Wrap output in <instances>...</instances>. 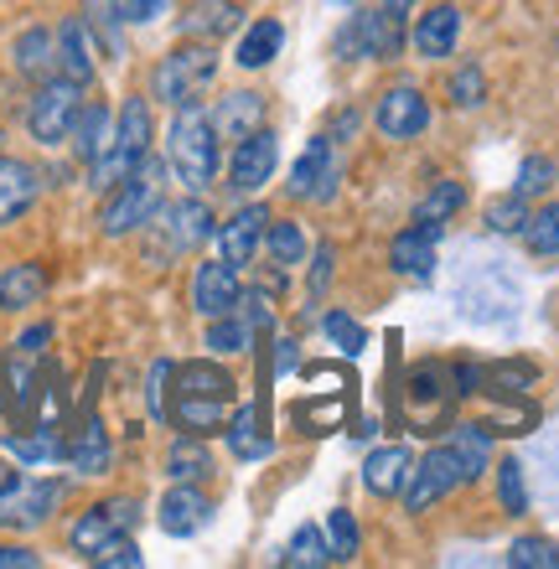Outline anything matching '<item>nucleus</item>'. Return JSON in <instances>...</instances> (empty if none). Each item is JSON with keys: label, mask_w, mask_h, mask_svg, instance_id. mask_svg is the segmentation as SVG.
Returning <instances> with one entry per match:
<instances>
[{"label": "nucleus", "mask_w": 559, "mask_h": 569, "mask_svg": "<svg viewBox=\"0 0 559 569\" xmlns=\"http://www.w3.org/2000/svg\"><path fill=\"white\" fill-rule=\"evenodd\" d=\"M167 383H171V362H151V383H146V405H151V420L156 425H171L167 415Z\"/></svg>", "instance_id": "nucleus-45"}, {"label": "nucleus", "mask_w": 559, "mask_h": 569, "mask_svg": "<svg viewBox=\"0 0 559 569\" xmlns=\"http://www.w3.org/2000/svg\"><path fill=\"white\" fill-rule=\"evenodd\" d=\"M436 254H440V228L436 223H415L389 243V264L399 274H409V280H425V274L436 270Z\"/></svg>", "instance_id": "nucleus-18"}, {"label": "nucleus", "mask_w": 559, "mask_h": 569, "mask_svg": "<svg viewBox=\"0 0 559 569\" xmlns=\"http://www.w3.org/2000/svg\"><path fill=\"white\" fill-rule=\"evenodd\" d=\"M42 559L31 555V549H21V543H0V569H37Z\"/></svg>", "instance_id": "nucleus-50"}, {"label": "nucleus", "mask_w": 559, "mask_h": 569, "mask_svg": "<svg viewBox=\"0 0 559 569\" xmlns=\"http://www.w3.org/2000/svg\"><path fill=\"white\" fill-rule=\"evenodd\" d=\"M167 166L177 171V181H182L187 192H202L218 177V130H212V120L197 104H182L177 120H171Z\"/></svg>", "instance_id": "nucleus-2"}, {"label": "nucleus", "mask_w": 559, "mask_h": 569, "mask_svg": "<svg viewBox=\"0 0 559 569\" xmlns=\"http://www.w3.org/2000/svg\"><path fill=\"white\" fill-rule=\"evenodd\" d=\"M218 78V47L212 42H187L171 47L167 58L156 62L151 73V93L161 99V104L182 109V104H197L202 93H208V83Z\"/></svg>", "instance_id": "nucleus-5"}, {"label": "nucleus", "mask_w": 559, "mask_h": 569, "mask_svg": "<svg viewBox=\"0 0 559 569\" xmlns=\"http://www.w3.org/2000/svg\"><path fill=\"white\" fill-rule=\"evenodd\" d=\"M161 187H167V166L156 156H146L120 187H109V202L99 208V233L104 239H124V233L146 228L156 218V208H161Z\"/></svg>", "instance_id": "nucleus-3"}, {"label": "nucleus", "mask_w": 559, "mask_h": 569, "mask_svg": "<svg viewBox=\"0 0 559 569\" xmlns=\"http://www.w3.org/2000/svg\"><path fill=\"white\" fill-rule=\"evenodd\" d=\"M93 58H99V47H93V37H89V21L68 16V21L58 27V73L89 89V83H93V68H99Z\"/></svg>", "instance_id": "nucleus-20"}, {"label": "nucleus", "mask_w": 559, "mask_h": 569, "mask_svg": "<svg viewBox=\"0 0 559 569\" xmlns=\"http://www.w3.org/2000/svg\"><path fill=\"white\" fill-rule=\"evenodd\" d=\"M280 47H286V27H280L274 16H264V21H254V27L239 37L233 62H239V68H249V73H259V68H270V62L280 58Z\"/></svg>", "instance_id": "nucleus-26"}, {"label": "nucleus", "mask_w": 559, "mask_h": 569, "mask_svg": "<svg viewBox=\"0 0 559 569\" xmlns=\"http://www.w3.org/2000/svg\"><path fill=\"white\" fill-rule=\"evenodd\" d=\"M327 539H332V559L358 555V523H352L348 508H332V518H327Z\"/></svg>", "instance_id": "nucleus-43"}, {"label": "nucleus", "mask_w": 559, "mask_h": 569, "mask_svg": "<svg viewBox=\"0 0 559 569\" xmlns=\"http://www.w3.org/2000/svg\"><path fill=\"white\" fill-rule=\"evenodd\" d=\"M321 331H327L342 352H363V327H358L348 311H327L321 316Z\"/></svg>", "instance_id": "nucleus-44"}, {"label": "nucleus", "mask_w": 559, "mask_h": 569, "mask_svg": "<svg viewBox=\"0 0 559 569\" xmlns=\"http://www.w3.org/2000/svg\"><path fill=\"white\" fill-rule=\"evenodd\" d=\"M58 502H62V481L16 477L11 487L0 492V528H16V533H27V528L47 523Z\"/></svg>", "instance_id": "nucleus-10"}, {"label": "nucleus", "mask_w": 559, "mask_h": 569, "mask_svg": "<svg viewBox=\"0 0 559 569\" xmlns=\"http://www.w3.org/2000/svg\"><path fill=\"white\" fill-rule=\"evenodd\" d=\"M332 280V249H317V270H311V296H321Z\"/></svg>", "instance_id": "nucleus-52"}, {"label": "nucleus", "mask_w": 559, "mask_h": 569, "mask_svg": "<svg viewBox=\"0 0 559 569\" xmlns=\"http://www.w3.org/2000/svg\"><path fill=\"white\" fill-rule=\"evenodd\" d=\"M47 342H52V327H31V331H21V337H16V352H21V358H37Z\"/></svg>", "instance_id": "nucleus-51"}, {"label": "nucleus", "mask_w": 559, "mask_h": 569, "mask_svg": "<svg viewBox=\"0 0 559 569\" xmlns=\"http://www.w3.org/2000/svg\"><path fill=\"white\" fill-rule=\"evenodd\" d=\"M264 249H270L274 264H301V259H306V233H301V223H290V218H274V223L264 228Z\"/></svg>", "instance_id": "nucleus-37"}, {"label": "nucleus", "mask_w": 559, "mask_h": 569, "mask_svg": "<svg viewBox=\"0 0 559 569\" xmlns=\"http://www.w3.org/2000/svg\"><path fill=\"white\" fill-rule=\"evenodd\" d=\"M337 171H332V140L327 136H317L311 140V146L301 150V161H296V171H290V197H327L332 192V187H327V181H332Z\"/></svg>", "instance_id": "nucleus-24"}, {"label": "nucleus", "mask_w": 559, "mask_h": 569, "mask_svg": "<svg viewBox=\"0 0 559 569\" xmlns=\"http://www.w3.org/2000/svg\"><path fill=\"white\" fill-rule=\"evenodd\" d=\"M456 42H461V6H430L415 27V52L420 58H451Z\"/></svg>", "instance_id": "nucleus-21"}, {"label": "nucleus", "mask_w": 559, "mask_h": 569, "mask_svg": "<svg viewBox=\"0 0 559 569\" xmlns=\"http://www.w3.org/2000/svg\"><path fill=\"white\" fill-rule=\"evenodd\" d=\"M78 114H83V83L52 73L37 83V93H31L27 130H31V140H42V146H62V140L73 136Z\"/></svg>", "instance_id": "nucleus-6"}, {"label": "nucleus", "mask_w": 559, "mask_h": 569, "mask_svg": "<svg viewBox=\"0 0 559 569\" xmlns=\"http://www.w3.org/2000/svg\"><path fill=\"white\" fill-rule=\"evenodd\" d=\"M212 471V456L208 446H202V435H182L177 446L167 450V477L171 481H197Z\"/></svg>", "instance_id": "nucleus-35"}, {"label": "nucleus", "mask_w": 559, "mask_h": 569, "mask_svg": "<svg viewBox=\"0 0 559 569\" xmlns=\"http://www.w3.org/2000/svg\"><path fill=\"white\" fill-rule=\"evenodd\" d=\"M0 450H6L11 461H21V466H47V461H58L62 456V440L52 435V425H37L31 435H6Z\"/></svg>", "instance_id": "nucleus-31"}, {"label": "nucleus", "mask_w": 559, "mask_h": 569, "mask_svg": "<svg viewBox=\"0 0 559 569\" xmlns=\"http://www.w3.org/2000/svg\"><path fill=\"white\" fill-rule=\"evenodd\" d=\"M290 358H296V352H290V342H280V352H274V358H270V378H274V373H286V368H290Z\"/></svg>", "instance_id": "nucleus-53"}, {"label": "nucleus", "mask_w": 559, "mask_h": 569, "mask_svg": "<svg viewBox=\"0 0 559 569\" xmlns=\"http://www.w3.org/2000/svg\"><path fill=\"white\" fill-rule=\"evenodd\" d=\"M249 337H254V327H249V321H243L239 311L212 316V327H208V347L218 352V358H233V352H243V347H249Z\"/></svg>", "instance_id": "nucleus-38"}, {"label": "nucleus", "mask_w": 559, "mask_h": 569, "mask_svg": "<svg viewBox=\"0 0 559 569\" xmlns=\"http://www.w3.org/2000/svg\"><path fill=\"white\" fill-rule=\"evenodd\" d=\"M233 311H239L254 331H270V327H274V306H270V296H264V290H243Z\"/></svg>", "instance_id": "nucleus-46"}, {"label": "nucleus", "mask_w": 559, "mask_h": 569, "mask_svg": "<svg viewBox=\"0 0 559 569\" xmlns=\"http://www.w3.org/2000/svg\"><path fill=\"white\" fill-rule=\"evenodd\" d=\"M446 446H451L456 466H461V481H477L487 471V461H492V435H487V425H456Z\"/></svg>", "instance_id": "nucleus-29"}, {"label": "nucleus", "mask_w": 559, "mask_h": 569, "mask_svg": "<svg viewBox=\"0 0 559 569\" xmlns=\"http://www.w3.org/2000/svg\"><path fill=\"white\" fill-rule=\"evenodd\" d=\"M508 565L513 569H559V543L529 533V539H518L513 549H508Z\"/></svg>", "instance_id": "nucleus-40"}, {"label": "nucleus", "mask_w": 559, "mask_h": 569, "mask_svg": "<svg viewBox=\"0 0 559 569\" xmlns=\"http://www.w3.org/2000/svg\"><path fill=\"white\" fill-rule=\"evenodd\" d=\"M451 368H440V362H420L415 373H409V389L405 399H399V409H405V420L415 425L420 435H436L440 420H446V409H451L456 389Z\"/></svg>", "instance_id": "nucleus-9"}, {"label": "nucleus", "mask_w": 559, "mask_h": 569, "mask_svg": "<svg viewBox=\"0 0 559 569\" xmlns=\"http://www.w3.org/2000/svg\"><path fill=\"white\" fill-rule=\"evenodd\" d=\"M146 228L156 233L151 259H177L212 239V212L202 197H182V202H171V208H156V218Z\"/></svg>", "instance_id": "nucleus-7"}, {"label": "nucleus", "mask_w": 559, "mask_h": 569, "mask_svg": "<svg viewBox=\"0 0 559 569\" xmlns=\"http://www.w3.org/2000/svg\"><path fill=\"white\" fill-rule=\"evenodd\" d=\"M156 523H161V533H171V539H192V533H202V528L212 523V497L197 492L192 481H177V487L161 497Z\"/></svg>", "instance_id": "nucleus-14"}, {"label": "nucleus", "mask_w": 559, "mask_h": 569, "mask_svg": "<svg viewBox=\"0 0 559 569\" xmlns=\"http://www.w3.org/2000/svg\"><path fill=\"white\" fill-rule=\"evenodd\" d=\"M243 284H239V270L233 264H223V259H212V264H197L192 274V311L197 316H228L233 306H239Z\"/></svg>", "instance_id": "nucleus-16"}, {"label": "nucleus", "mask_w": 559, "mask_h": 569, "mask_svg": "<svg viewBox=\"0 0 559 569\" xmlns=\"http://www.w3.org/2000/svg\"><path fill=\"white\" fill-rule=\"evenodd\" d=\"M171 6H177V0H120L124 21H136V27H151V21H161Z\"/></svg>", "instance_id": "nucleus-49"}, {"label": "nucleus", "mask_w": 559, "mask_h": 569, "mask_svg": "<svg viewBox=\"0 0 559 569\" xmlns=\"http://www.w3.org/2000/svg\"><path fill=\"white\" fill-rule=\"evenodd\" d=\"M16 73L37 78V83L58 73V31L31 27L27 37H16Z\"/></svg>", "instance_id": "nucleus-27"}, {"label": "nucleus", "mask_w": 559, "mask_h": 569, "mask_svg": "<svg viewBox=\"0 0 559 569\" xmlns=\"http://www.w3.org/2000/svg\"><path fill=\"white\" fill-rule=\"evenodd\" d=\"M151 136H156L151 104H146V99H124L120 114H114V140H109V150L93 161V187H99V192L120 187V181L151 156Z\"/></svg>", "instance_id": "nucleus-4"}, {"label": "nucleus", "mask_w": 559, "mask_h": 569, "mask_svg": "<svg viewBox=\"0 0 559 569\" xmlns=\"http://www.w3.org/2000/svg\"><path fill=\"white\" fill-rule=\"evenodd\" d=\"M409 6H415V0H383V16H389V21H405Z\"/></svg>", "instance_id": "nucleus-54"}, {"label": "nucleus", "mask_w": 559, "mask_h": 569, "mask_svg": "<svg viewBox=\"0 0 559 569\" xmlns=\"http://www.w3.org/2000/svg\"><path fill=\"white\" fill-rule=\"evenodd\" d=\"M239 6L233 0H192L182 11V21H177V31H182L187 42H218V37H228V31L239 27Z\"/></svg>", "instance_id": "nucleus-22"}, {"label": "nucleus", "mask_w": 559, "mask_h": 569, "mask_svg": "<svg viewBox=\"0 0 559 569\" xmlns=\"http://www.w3.org/2000/svg\"><path fill=\"white\" fill-rule=\"evenodd\" d=\"M274 166H280V136L259 124L254 136H243L239 146H233V161H228V187H233V192H259V187L274 177Z\"/></svg>", "instance_id": "nucleus-13"}, {"label": "nucleus", "mask_w": 559, "mask_h": 569, "mask_svg": "<svg viewBox=\"0 0 559 569\" xmlns=\"http://www.w3.org/2000/svg\"><path fill=\"white\" fill-rule=\"evenodd\" d=\"M136 523H140V502H136V497H109V502H93V508L83 512L73 528H68V543H73V555H83L93 565V559L104 555L114 539L136 533Z\"/></svg>", "instance_id": "nucleus-8"}, {"label": "nucleus", "mask_w": 559, "mask_h": 569, "mask_svg": "<svg viewBox=\"0 0 559 569\" xmlns=\"http://www.w3.org/2000/svg\"><path fill=\"white\" fill-rule=\"evenodd\" d=\"M42 192V177L31 161H16V156H0V228L27 218L31 202Z\"/></svg>", "instance_id": "nucleus-17"}, {"label": "nucleus", "mask_w": 559, "mask_h": 569, "mask_svg": "<svg viewBox=\"0 0 559 569\" xmlns=\"http://www.w3.org/2000/svg\"><path fill=\"white\" fill-rule=\"evenodd\" d=\"M523 243H529V254H539V259L559 254V202H545L539 212H529V223H523Z\"/></svg>", "instance_id": "nucleus-36"}, {"label": "nucleus", "mask_w": 559, "mask_h": 569, "mask_svg": "<svg viewBox=\"0 0 559 569\" xmlns=\"http://www.w3.org/2000/svg\"><path fill=\"white\" fill-rule=\"evenodd\" d=\"M171 425L187 435H208L228 425V405H233V378L218 368V362H187V368H171Z\"/></svg>", "instance_id": "nucleus-1"}, {"label": "nucleus", "mask_w": 559, "mask_h": 569, "mask_svg": "<svg viewBox=\"0 0 559 569\" xmlns=\"http://www.w3.org/2000/svg\"><path fill=\"white\" fill-rule=\"evenodd\" d=\"M523 223H529V197L513 192L487 208V228H492V233H523Z\"/></svg>", "instance_id": "nucleus-41"}, {"label": "nucleus", "mask_w": 559, "mask_h": 569, "mask_svg": "<svg viewBox=\"0 0 559 569\" xmlns=\"http://www.w3.org/2000/svg\"><path fill=\"white\" fill-rule=\"evenodd\" d=\"M286 569H317V565H332V539H327V528L306 523L296 528V539L286 543V559H280Z\"/></svg>", "instance_id": "nucleus-32"}, {"label": "nucleus", "mask_w": 559, "mask_h": 569, "mask_svg": "<svg viewBox=\"0 0 559 569\" xmlns=\"http://www.w3.org/2000/svg\"><path fill=\"white\" fill-rule=\"evenodd\" d=\"M498 497H502V512H513V518L529 512V477H523V461H513V456L498 466Z\"/></svg>", "instance_id": "nucleus-39"}, {"label": "nucleus", "mask_w": 559, "mask_h": 569, "mask_svg": "<svg viewBox=\"0 0 559 569\" xmlns=\"http://www.w3.org/2000/svg\"><path fill=\"white\" fill-rule=\"evenodd\" d=\"M409 471H415V456H409L405 446H383L368 456L363 466V487L373 497H399L409 487Z\"/></svg>", "instance_id": "nucleus-23"}, {"label": "nucleus", "mask_w": 559, "mask_h": 569, "mask_svg": "<svg viewBox=\"0 0 559 569\" xmlns=\"http://www.w3.org/2000/svg\"><path fill=\"white\" fill-rule=\"evenodd\" d=\"M73 150L83 156V161H99L109 150V140H114V114H109L104 104H83V114H78V124H73Z\"/></svg>", "instance_id": "nucleus-30"}, {"label": "nucleus", "mask_w": 559, "mask_h": 569, "mask_svg": "<svg viewBox=\"0 0 559 569\" xmlns=\"http://www.w3.org/2000/svg\"><path fill=\"white\" fill-rule=\"evenodd\" d=\"M47 296V270L42 264H11V270H0V311H27L37 300Z\"/></svg>", "instance_id": "nucleus-28"}, {"label": "nucleus", "mask_w": 559, "mask_h": 569, "mask_svg": "<svg viewBox=\"0 0 559 569\" xmlns=\"http://www.w3.org/2000/svg\"><path fill=\"white\" fill-rule=\"evenodd\" d=\"M62 456H68V466H73V471H83V477H99V471H109V461H114L109 430L99 420H83L73 440L62 446Z\"/></svg>", "instance_id": "nucleus-25"}, {"label": "nucleus", "mask_w": 559, "mask_h": 569, "mask_svg": "<svg viewBox=\"0 0 559 569\" xmlns=\"http://www.w3.org/2000/svg\"><path fill=\"white\" fill-rule=\"evenodd\" d=\"M482 93H487L482 68H461V73L451 78V99H456L461 109H477V104H482Z\"/></svg>", "instance_id": "nucleus-47"}, {"label": "nucleus", "mask_w": 559, "mask_h": 569, "mask_svg": "<svg viewBox=\"0 0 559 569\" xmlns=\"http://www.w3.org/2000/svg\"><path fill=\"white\" fill-rule=\"evenodd\" d=\"M264 228H270V208H264V202H249V208L233 212V218L218 228V254H223V264L243 270V264L259 254V243H264Z\"/></svg>", "instance_id": "nucleus-15"}, {"label": "nucleus", "mask_w": 559, "mask_h": 569, "mask_svg": "<svg viewBox=\"0 0 559 569\" xmlns=\"http://www.w3.org/2000/svg\"><path fill=\"white\" fill-rule=\"evenodd\" d=\"M93 565H99V569H140V565H146V559H140L136 539L124 533V539H114V543H109V549H104V555H99V559H93Z\"/></svg>", "instance_id": "nucleus-48"}, {"label": "nucleus", "mask_w": 559, "mask_h": 569, "mask_svg": "<svg viewBox=\"0 0 559 569\" xmlns=\"http://www.w3.org/2000/svg\"><path fill=\"white\" fill-rule=\"evenodd\" d=\"M373 124L383 140H415L425 136V124H430V99H425L415 83H393L373 109Z\"/></svg>", "instance_id": "nucleus-12"}, {"label": "nucleus", "mask_w": 559, "mask_h": 569, "mask_svg": "<svg viewBox=\"0 0 559 569\" xmlns=\"http://www.w3.org/2000/svg\"><path fill=\"white\" fill-rule=\"evenodd\" d=\"M555 187V161L549 156H529V161L518 166V181H513V192L518 197H539Z\"/></svg>", "instance_id": "nucleus-42"}, {"label": "nucleus", "mask_w": 559, "mask_h": 569, "mask_svg": "<svg viewBox=\"0 0 559 569\" xmlns=\"http://www.w3.org/2000/svg\"><path fill=\"white\" fill-rule=\"evenodd\" d=\"M208 120H212V130H218V140H243V136H254L259 124H264V93H254V89L223 93Z\"/></svg>", "instance_id": "nucleus-19"}, {"label": "nucleus", "mask_w": 559, "mask_h": 569, "mask_svg": "<svg viewBox=\"0 0 559 569\" xmlns=\"http://www.w3.org/2000/svg\"><path fill=\"white\" fill-rule=\"evenodd\" d=\"M456 487H461V466H456L451 446H436V450H425L420 466L409 471L405 502H409V512H425V508H436V502H446Z\"/></svg>", "instance_id": "nucleus-11"}, {"label": "nucleus", "mask_w": 559, "mask_h": 569, "mask_svg": "<svg viewBox=\"0 0 559 569\" xmlns=\"http://www.w3.org/2000/svg\"><path fill=\"white\" fill-rule=\"evenodd\" d=\"M467 208V187L461 181H436L430 192L415 202V223H446V218H456V212Z\"/></svg>", "instance_id": "nucleus-34"}, {"label": "nucleus", "mask_w": 559, "mask_h": 569, "mask_svg": "<svg viewBox=\"0 0 559 569\" xmlns=\"http://www.w3.org/2000/svg\"><path fill=\"white\" fill-rule=\"evenodd\" d=\"M223 430H228V450H233V456H243V461H254V456H264V450L274 446L270 435H259V409L254 405L233 409V420H228Z\"/></svg>", "instance_id": "nucleus-33"}]
</instances>
